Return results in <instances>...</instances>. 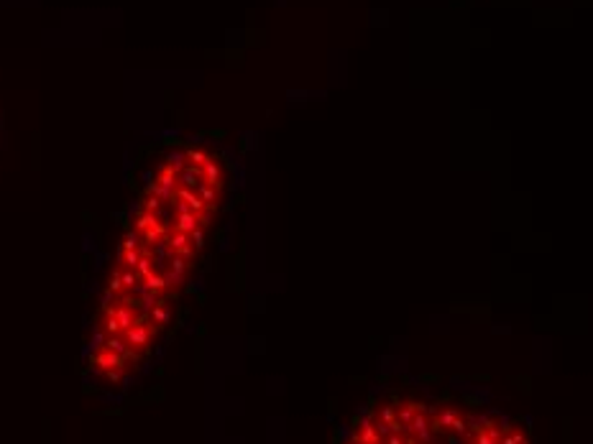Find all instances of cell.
I'll return each mask as SVG.
<instances>
[{
  "instance_id": "obj_1",
  "label": "cell",
  "mask_w": 593,
  "mask_h": 444,
  "mask_svg": "<svg viewBox=\"0 0 593 444\" xmlns=\"http://www.w3.org/2000/svg\"><path fill=\"white\" fill-rule=\"evenodd\" d=\"M0 130H3V115H0Z\"/></svg>"
}]
</instances>
